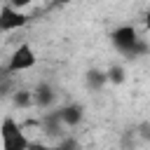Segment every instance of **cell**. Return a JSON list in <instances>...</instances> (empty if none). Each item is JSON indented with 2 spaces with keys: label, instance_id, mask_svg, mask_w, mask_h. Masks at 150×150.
Segmentation results:
<instances>
[{
  "label": "cell",
  "instance_id": "1",
  "mask_svg": "<svg viewBox=\"0 0 150 150\" xmlns=\"http://www.w3.org/2000/svg\"><path fill=\"white\" fill-rule=\"evenodd\" d=\"M28 145L30 141L23 134L21 124L12 115H7L0 122V150H28Z\"/></svg>",
  "mask_w": 150,
  "mask_h": 150
},
{
  "label": "cell",
  "instance_id": "2",
  "mask_svg": "<svg viewBox=\"0 0 150 150\" xmlns=\"http://www.w3.org/2000/svg\"><path fill=\"white\" fill-rule=\"evenodd\" d=\"M35 63H38L35 49H33L28 42H21V45L9 54V61H7L5 73H23V70L35 68Z\"/></svg>",
  "mask_w": 150,
  "mask_h": 150
},
{
  "label": "cell",
  "instance_id": "3",
  "mask_svg": "<svg viewBox=\"0 0 150 150\" xmlns=\"http://www.w3.org/2000/svg\"><path fill=\"white\" fill-rule=\"evenodd\" d=\"M141 38H138V30H136V26H131V23H124V26H117L112 33H110V42H112V47L120 52V54H129L131 52V47L138 42Z\"/></svg>",
  "mask_w": 150,
  "mask_h": 150
},
{
  "label": "cell",
  "instance_id": "4",
  "mask_svg": "<svg viewBox=\"0 0 150 150\" xmlns=\"http://www.w3.org/2000/svg\"><path fill=\"white\" fill-rule=\"evenodd\" d=\"M28 23V14L23 9H16L12 5H2L0 7V33H12V30H19Z\"/></svg>",
  "mask_w": 150,
  "mask_h": 150
},
{
  "label": "cell",
  "instance_id": "5",
  "mask_svg": "<svg viewBox=\"0 0 150 150\" xmlns=\"http://www.w3.org/2000/svg\"><path fill=\"white\" fill-rule=\"evenodd\" d=\"M56 115H59V120H61V124L63 127H77V124H82V120H84V108H82V103H68V105H61V108H56Z\"/></svg>",
  "mask_w": 150,
  "mask_h": 150
},
{
  "label": "cell",
  "instance_id": "6",
  "mask_svg": "<svg viewBox=\"0 0 150 150\" xmlns=\"http://www.w3.org/2000/svg\"><path fill=\"white\" fill-rule=\"evenodd\" d=\"M30 94H33V105H38V108H49L56 101V91L49 82H40L35 87V91H30Z\"/></svg>",
  "mask_w": 150,
  "mask_h": 150
},
{
  "label": "cell",
  "instance_id": "7",
  "mask_svg": "<svg viewBox=\"0 0 150 150\" xmlns=\"http://www.w3.org/2000/svg\"><path fill=\"white\" fill-rule=\"evenodd\" d=\"M108 84V80H105V70H98V68H94V70H89L87 73V87L89 89H103Z\"/></svg>",
  "mask_w": 150,
  "mask_h": 150
},
{
  "label": "cell",
  "instance_id": "8",
  "mask_svg": "<svg viewBox=\"0 0 150 150\" xmlns=\"http://www.w3.org/2000/svg\"><path fill=\"white\" fill-rule=\"evenodd\" d=\"M42 129H45V134H52V136H54V134H59V131L63 129V124H61V120H59L56 110L42 117Z\"/></svg>",
  "mask_w": 150,
  "mask_h": 150
},
{
  "label": "cell",
  "instance_id": "9",
  "mask_svg": "<svg viewBox=\"0 0 150 150\" xmlns=\"http://www.w3.org/2000/svg\"><path fill=\"white\" fill-rule=\"evenodd\" d=\"M124 77H127V70H124L120 63H115V66H110V68L105 70V80L112 82V84H122Z\"/></svg>",
  "mask_w": 150,
  "mask_h": 150
},
{
  "label": "cell",
  "instance_id": "10",
  "mask_svg": "<svg viewBox=\"0 0 150 150\" xmlns=\"http://www.w3.org/2000/svg\"><path fill=\"white\" fill-rule=\"evenodd\" d=\"M12 101H14L16 108H28V105H33V94H30L28 89H19Z\"/></svg>",
  "mask_w": 150,
  "mask_h": 150
},
{
  "label": "cell",
  "instance_id": "11",
  "mask_svg": "<svg viewBox=\"0 0 150 150\" xmlns=\"http://www.w3.org/2000/svg\"><path fill=\"white\" fill-rule=\"evenodd\" d=\"M33 0H7V5H12V7H16V9H23V7H28Z\"/></svg>",
  "mask_w": 150,
  "mask_h": 150
},
{
  "label": "cell",
  "instance_id": "12",
  "mask_svg": "<svg viewBox=\"0 0 150 150\" xmlns=\"http://www.w3.org/2000/svg\"><path fill=\"white\" fill-rule=\"evenodd\" d=\"M28 150H54V148H47V145H40V143H30Z\"/></svg>",
  "mask_w": 150,
  "mask_h": 150
},
{
  "label": "cell",
  "instance_id": "13",
  "mask_svg": "<svg viewBox=\"0 0 150 150\" xmlns=\"http://www.w3.org/2000/svg\"><path fill=\"white\" fill-rule=\"evenodd\" d=\"M59 5H70V2H75V0H56Z\"/></svg>",
  "mask_w": 150,
  "mask_h": 150
},
{
  "label": "cell",
  "instance_id": "14",
  "mask_svg": "<svg viewBox=\"0 0 150 150\" xmlns=\"http://www.w3.org/2000/svg\"><path fill=\"white\" fill-rule=\"evenodd\" d=\"M2 77H5V70H2V68H0V82H2Z\"/></svg>",
  "mask_w": 150,
  "mask_h": 150
}]
</instances>
